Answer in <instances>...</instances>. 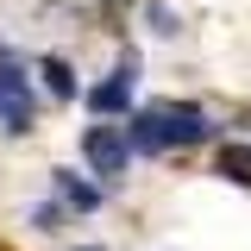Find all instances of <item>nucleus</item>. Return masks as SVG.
<instances>
[{
    "label": "nucleus",
    "instance_id": "nucleus-1",
    "mask_svg": "<svg viewBox=\"0 0 251 251\" xmlns=\"http://www.w3.org/2000/svg\"><path fill=\"white\" fill-rule=\"evenodd\" d=\"M201 138H207V113L195 100H151V107H138L132 126H126L132 157L138 151H170V145H201Z\"/></svg>",
    "mask_w": 251,
    "mask_h": 251
},
{
    "label": "nucleus",
    "instance_id": "nucleus-2",
    "mask_svg": "<svg viewBox=\"0 0 251 251\" xmlns=\"http://www.w3.org/2000/svg\"><path fill=\"white\" fill-rule=\"evenodd\" d=\"M31 120H38V94L25 82V63L19 50L0 44V132H31Z\"/></svg>",
    "mask_w": 251,
    "mask_h": 251
},
{
    "label": "nucleus",
    "instance_id": "nucleus-3",
    "mask_svg": "<svg viewBox=\"0 0 251 251\" xmlns=\"http://www.w3.org/2000/svg\"><path fill=\"white\" fill-rule=\"evenodd\" d=\"M82 157L100 182H126V163H132V145H126V126H88L82 132Z\"/></svg>",
    "mask_w": 251,
    "mask_h": 251
},
{
    "label": "nucleus",
    "instance_id": "nucleus-4",
    "mask_svg": "<svg viewBox=\"0 0 251 251\" xmlns=\"http://www.w3.org/2000/svg\"><path fill=\"white\" fill-rule=\"evenodd\" d=\"M132 94H138V50H120L113 75L88 88V113H94V120H113V113L132 107Z\"/></svg>",
    "mask_w": 251,
    "mask_h": 251
},
{
    "label": "nucleus",
    "instance_id": "nucleus-5",
    "mask_svg": "<svg viewBox=\"0 0 251 251\" xmlns=\"http://www.w3.org/2000/svg\"><path fill=\"white\" fill-rule=\"evenodd\" d=\"M57 195L75 207V214H88V207H100V188H88V182H75V170H57Z\"/></svg>",
    "mask_w": 251,
    "mask_h": 251
},
{
    "label": "nucleus",
    "instance_id": "nucleus-6",
    "mask_svg": "<svg viewBox=\"0 0 251 251\" xmlns=\"http://www.w3.org/2000/svg\"><path fill=\"white\" fill-rule=\"evenodd\" d=\"M220 176L251 188V145H226V151H220Z\"/></svg>",
    "mask_w": 251,
    "mask_h": 251
},
{
    "label": "nucleus",
    "instance_id": "nucleus-7",
    "mask_svg": "<svg viewBox=\"0 0 251 251\" xmlns=\"http://www.w3.org/2000/svg\"><path fill=\"white\" fill-rule=\"evenodd\" d=\"M38 75L50 82V94H57V100H69V94H75V69H69L63 57H44V63H38Z\"/></svg>",
    "mask_w": 251,
    "mask_h": 251
},
{
    "label": "nucleus",
    "instance_id": "nucleus-8",
    "mask_svg": "<svg viewBox=\"0 0 251 251\" xmlns=\"http://www.w3.org/2000/svg\"><path fill=\"white\" fill-rule=\"evenodd\" d=\"M145 19H151L157 31H176V13H170V6H157V0H151V6H145Z\"/></svg>",
    "mask_w": 251,
    "mask_h": 251
},
{
    "label": "nucleus",
    "instance_id": "nucleus-9",
    "mask_svg": "<svg viewBox=\"0 0 251 251\" xmlns=\"http://www.w3.org/2000/svg\"><path fill=\"white\" fill-rule=\"evenodd\" d=\"M75 251H100V245H75Z\"/></svg>",
    "mask_w": 251,
    "mask_h": 251
}]
</instances>
